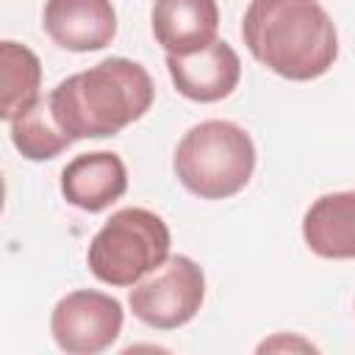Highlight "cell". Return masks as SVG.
Returning <instances> with one entry per match:
<instances>
[{"instance_id": "6da1fadb", "label": "cell", "mask_w": 355, "mask_h": 355, "mask_svg": "<svg viewBox=\"0 0 355 355\" xmlns=\"http://www.w3.org/2000/svg\"><path fill=\"white\" fill-rule=\"evenodd\" d=\"M250 55L286 80H316L338 58V33L319 0H250L241 19Z\"/></svg>"}, {"instance_id": "7a4b0ae2", "label": "cell", "mask_w": 355, "mask_h": 355, "mask_svg": "<svg viewBox=\"0 0 355 355\" xmlns=\"http://www.w3.org/2000/svg\"><path fill=\"white\" fill-rule=\"evenodd\" d=\"M58 125L78 139L116 136L141 119L155 97L150 72L130 58H105L64 78L50 94Z\"/></svg>"}, {"instance_id": "3957f363", "label": "cell", "mask_w": 355, "mask_h": 355, "mask_svg": "<svg viewBox=\"0 0 355 355\" xmlns=\"http://www.w3.org/2000/svg\"><path fill=\"white\" fill-rule=\"evenodd\" d=\"M172 166L180 186L194 197L227 200L250 183L255 172V144L241 125L205 119L183 133Z\"/></svg>"}, {"instance_id": "277c9868", "label": "cell", "mask_w": 355, "mask_h": 355, "mask_svg": "<svg viewBox=\"0 0 355 355\" xmlns=\"http://www.w3.org/2000/svg\"><path fill=\"white\" fill-rule=\"evenodd\" d=\"M169 227L147 208H119L94 233L86 263L89 272L108 286H136L144 275L169 258Z\"/></svg>"}, {"instance_id": "5b68a950", "label": "cell", "mask_w": 355, "mask_h": 355, "mask_svg": "<svg viewBox=\"0 0 355 355\" xmlns=\"http://www.w3.org/2000/svg\"><path fill=\"white\" fill-rule=\"evenodd\" d=\"M205 300V275L189 255H172L147 277H141L128 297L139 322L155 330H175L191 322Z\"/></svg>"}, {"instance_id": "8992f818", "label": "cell", "mask_w": 355, "mask_h": 355, "mask_svg": "<svg viewBox=\"0 0 355 355\" xmlns=\"http://www.w3.org/2000/svg\"><path fill=\"white\" fill-rule=\"evenodd\" d=\"M125 311L111 294L78 288L61 297L50 313V333L58 349L69 355H97L122 333Z\"/></svg>"}, {"instance_id": "52a82bcc", "label": "cell", "mask_w": 355, "mask_h": 355, "mask_svg": "<svg viewBox=\"0 0 355 355\" xmlns=\"http://www.w3.org/2000/svg\"><path fill=\"white\" fill-rule=\"evenodd\" d=\"M166 69L175 89L194 103H219L227 94H233V89L241 80L239 53L222 39L211 42L197 53H166Z\"/></svg>"}, {"instance_id": "ba28073f", "label": "cell", "mask_w": 355, "mask_h": 355, "mask_svg": "<svg viewBox=\"0 0 355 355\" xmlns=\"http://www.w3.org/2000/svg\"><path fill=\"white\" fill-rule=\"evenodd\" d=\"M42 25L53 44L69 53L103 50L116 36L111 0H47Z\"/></svg>"}, {"instance_id": "9c48e42d", "label": "cell", "mask_w": 355, "mask_h": 355, "mask_svg": "<svg viewBox=\"0 0 355 355\" xmlns=\"http://www.w3.org/2000/svg\"><path fill=\"white\" fill-rule=\"evenodd\" d=\"M128 191V169L116 153L97 150L75 155L61 172V194L69 205L97 214Z\"/></svg>"}, {"instance_id": "30bf717a", "label": "cell", "mask_w": 355, "mask_h": 355, "mask_svg": "<svg viewBox=\"0 0 355 355\" xmlns=\"http://www.w3.org/2000/svg\"><path fill=\"white\" fill-rule=\"evenodd\" d=\"M219 6L216 0H155L153 3V36L172 53L186 55L216 42Z\"/></svg>"}, {"instance_id": "8fae6325", "label": "cell", "mask_w": 355, "mask_h": 355, "mask_svg": "<svg viewBox=\"0 0 355 355\" xmlns=\"http://www.w3.org/2000/svg\"><path fill=\"white\" fill-rule=\"evenodd\" d=\"M302 239L308 250L327 261L355 258V189L333 191L313 200L302 216Z\"/></svg>"}, {"instance_id": "7c38bea8", "label": "cell", "mask_w": 355, "mask_h": 355, "mask_svg": "<svg viewBox=\"0 0 355 355\" xmlns=\"http://www.w3.org/2000/svg\"><path fill=\"white\" fill-rule=\"evenodd\" d=\"M0 75H3V111L0 116L11 122L39 100L42 64L36 53L11 39L0 42Z\"/></svg>"}, {"instance_id": "4fadbf2b", "label": "cell", "mask_w": 355, "mask_h": 355, "mask_svg": "<svg viewBox=\"0 0 355 355\" xmlns=\"http://www.w3.org/2000/svg\"><path fill=\"white\" fill-rule=\"evenodd\" d=\"M11 141L28 161H50L58 153H64L72 139L58 125L50 97H39L28 111L14 116L11 122Z\"/></svg>"}]
</instances>
